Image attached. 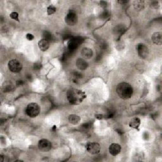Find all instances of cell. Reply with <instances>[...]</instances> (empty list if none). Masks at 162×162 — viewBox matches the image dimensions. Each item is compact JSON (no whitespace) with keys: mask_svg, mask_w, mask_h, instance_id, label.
I'll list each match as a JSON object with an SVG mask.
<instances>
[{"mask_svg":"<svg viewBox=\"0 0 162 162\" xmlns=\"http://www.w3.org/2000/svg\"><path fill=\"white\" fill-rule=\"evenodd\" d=\"M38 46L39 48V49L42 51H47L50 48L49 40H48L44 38L41 39L40 40H39V41L38 42Z\"/></svg>","mask_w":162,"mask_h":162,"instance_id":"11","label":"cell"},{"mask_svg":"<svg viewBox=\"0 0 162 162\" xmlns=\"http://www.w3.org/2000/svg\"><path fill=\"white\" fill-rule=\"evenodd\" d=\"M78 40H72L70 41L69 44V48L70 50H74L78 46Z\"/></svg>","mask_w":162,"mask_h":162,"instance_id":"16","label":"cell"},{"mask_svg":"<svg viewBox=\"0 0 162 162\" xmlns=\"http://www.w3.org/2000/svg\"><path fill=\"white\" fill-rule=\"evenodd\" d=\"M10 17L16 21L17 22H20L19 20V13L17 12H13L12 13H11L10 14Z\"/></svg>","mask_w":162,"mask_h":162,"instance_id":"19","label":"cell"},{"mask_svg":"<svg viewBox=\"0 0 162 162\" xmlns=\"http://www.w3.org/2000/svg\"><path fill=\"white\" fill-rule=\"evenodd\" d=\"M77 65L80 69H85L87 67V63L84 60H78Z\"/></svg>","mask_w":162,"mask_h":162,"instance_id":"17","label":"cell"},{"mask_svg":"<svg viewBox=\"0 0 162 162\" xmlns=\"http://www.w3.org/2000/svg\"><path fill=\"white\" fill-rule=\"evenodd\" d=\"M69 122L73 125H77L80 122V117L76 114H71L69 116Z\"/></svg>","mask_w":162,"mask_h":162,"instance_id":"13","label":"cell"},{"mask_svg":"<svg viewBox=\"0 0 162 162\" xmlns=\"http://www.w3.org/2000/svg\"><path fill=\"white\" fill-rule=\"evenodd\" d=\"M67 97L69 102L71 104L78 105L83 102L87 96L84 91L78 89L72 88L67 91Z\"/></svg>","mask_w":162,"mask_h":162,"instance_id":"1","label":"cell"},{"mask_svg":"<svg viewBox=\"0 0 162 162\" xmlns=\"http://www.w3.org/2000/svg\"><path fill=\"white\" fill-rule=\"evenodd\" d=\"M52 148L51 143L46 139H42L38 142V148L43 152H48Z\"/></svg>","mask_w":162,"mask_h":162,"instance_id":"8","label":"cell"},{"mask_svg":"<svg viewBox=\"0 0 162 162\" xmlns=\"http://www.w3.org/2000/svg\"><path fill=\"white\" fill-rule=\"evenodd\" d=\"M86 148L87 151L92 154V155H97L100 153L101 151V146L100 144L95 142H90L87 143L86 146Z\"/></svg>","mask_w":162,"mask_h":162,"instance_id":"6","label":"cell"},{"mask_svg":"<svg viewBox=\"0 0 162 162\" xmlns=\"http://www.w3.org/2000/svg\"><path fill=\"white\" fill-rule=\"evenodd\" d=\"M136 49L137 51V53L140 58L144 59L148 57L149 55V49L148 48L145 44L143 43H139L137 45Z\"/></svg>","mask_w":162,"mask_h":162,"instance_id":"7","label":"cell"},{"mask_svg":"<svg viewBox=\"0 0 162 162\" xmlns=\"http://www.w3.org/2000/svg\"><path fill=\"white\" fill-rule=\"evenodd\" d=\"M134 9L137 10H143L144 9V2L142 1H136L134 3Z\"/></svg>","mask_w":162,"mask_h":162,"instance_id":"15","label":"cell"},{"mask_svg":"<svg viewBox=\"0 0 162 162\" xmlns=\"http://www.w3.org/2000/svg\"><path fill=\"white\" fill-rule=\"evenodd\" d=\"M56 12V9L53 5H50L47 8V14L48 15H51L55 13Z\"/></svg>","mask_w":162,"mask_h":162,"instance_id":"18","label":"cell"},{"mask_svg":"<svg viewBox=\"0 0 162 162\" xmlns=\"http://www.w3.org/2000/svg\"><path fill=\"white\" fill-rule=\"evenodd\" d=\"M81 54L83 55V56H84V58H90L91 57L92 55H93V51L89 49V48H85L83 50L82 52H81Z\"/></svg>","mask_w":162,"mask_h":162,"instance_id":"14","label":"cell"},{"mask_svg":"<svg viewBox=\"0 0 162 162\" xmlns=\"http://www.w3.org/2000/svg\"><path fill=\"white\" fill-rule=\"evenodd\" d=\"M121 151L120 145L117 143H112L109 146V152L113 157L118 155Z\"/></svg>","mask_w":162,"mask_h":162,"instance_id":"9","label":"cell"},{"mask_svg":"<svg viewBox=\"0 0 162 162\" xmlns=\"http://www.w3.org/2000/svg\"><path fill=\"white\" fill-rule=\"evenodd\" d=\"M26 39L29 40H32L34 39V36L33 34H32L30 33H28L26 34Z\"/></svg>","mask_w":162,"mask_h":162,"instance_id":"20","label":"cell"},{"mask_svg":"<svg viewBox=\"0 0 162 162\" xmlns=\"http://www.w3.org/2000/svg\"><path fill=\"white\" fill-rule=\"evenodd\" d=\"M8 66H9V70L13 73H19L22 70L23 68L22 63L17 59L11 60L9 62Z\"/></svg>","mask_w":162,"mask_h":162,"instance_id":"5","label":"cell"},{"mask_svg":"<svg viewBox=\"0 0 162 162\" xmlns=\"http://www.w3.org/2000/svg\"><path fill=\"white\" fill-rule=\"evenodd\" d=\"M26 113L29 117L35 118L39 114L40 107L36 103H30L27 106Z\"/></svg>","mask_w":162,"mask_h":162,"instance_id":"3","label":"cell"},{"mask_svg":"<svg viewBox=\"0 0 162 162\" xmlns=\"http://www.w3.org/2000/svg\"><path fill=\"white\" fill-rule=\"evenodd\" d=\"M151 40L154 44L160 46L162 44V34L160 32H155L151 36Z\"/></svg>","mask_w":162,"mask_h":162,"instance_id":"10","label":"cell"},{"mask_svg":"<svg viewBox=\"0 0 162 162\" xmlns=\"http://www.w3.org/2000/svg\"><path fill=\"white\" fill-rule=\"evenodd\" d=\"M116 92L121 99L126 100L131 98L133 94V88L127 83H120L117 86Z\"/></svg>","mask_w":162,"mask_h":162,"instance_id":"2","label":"cell"},{"mask_svg":"<svg viewBox=\"0 0 162 162\" xmlns=\"http://www.w3.org/2000/svg\"><path fill=\"white\" fill-rule=\"evenodd\" d=\"M129 125V127L131 128L138 129L141 125V120L138 117H134L130 121Z\"/></svg>","mask_w":162,"mask_h":162,"instance_id":"12","label":"cell"},{"mask_svg":"<svg viewBox=\"0 0 162 162\" xmlns=\"http://www.w3.org/2000/svg\"><path fill=\"white\" fill-rule=\"evenodd\" d=\"M65 21L69 26H74L78 22V17L74 10H70L65 18Z\"/></svg>","mask_w":162,"mask_h":162,"instance_id":"4","label":"cell"},{"mask_svg":"<svg viewBox=\"0 0 162 162\" xmlns=\"http://www.w3.org/2000/svg\"><path fill=\"white\" fill-rule=\"evenodd\" d=\"M95 117H96V118L97 119H99V120H101V119H103L104 118V116L103 115H101V114H96L95 115Z\"/></svg>","mask_w":162,"mask_h":162,"instance_id":"21","label":"cell"}]
</instances>
